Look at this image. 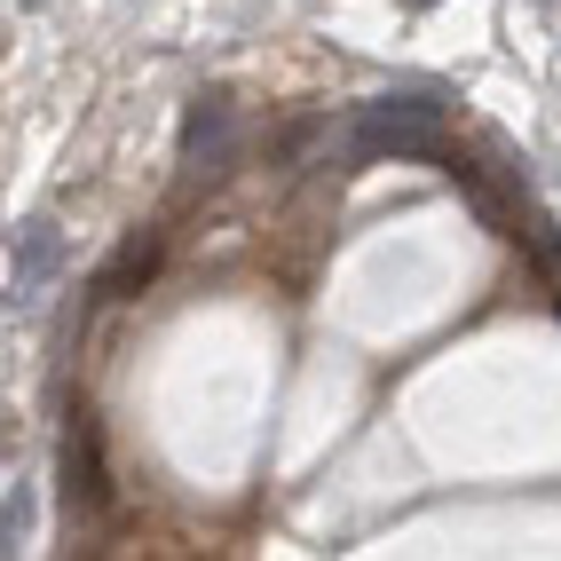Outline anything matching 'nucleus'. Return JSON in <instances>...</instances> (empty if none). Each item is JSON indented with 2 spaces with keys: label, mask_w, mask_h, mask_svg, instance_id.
I'll return each instance as SVG.
<instances>
[{
  "label": "nucleus",
  "mask_w": 561,
  "mask_h": 561,
  "mask_svg": "<svg viewBox=\"0 0 561 561\" xmlns=\"http://www.w3.org/2000/svg\"><path fill=\"white\" fill-rule=\"evenodd\" d=\"M56 277H64V230H56V214L16 221V230H9V309H41Z\"/></svg>",
  "instance_id": "obj_2"
},
{
  "label": "nucleus",
  "mask_w": 561,
  "mask_h": 561,
  "mask_svg": "<svg viewBox=\"0 0 561 561\" xmlns=\"http://www.w3.org/2000/svg\"><path fill=\"white\" fill-rule=\"evenodd\" d=\"M151 270H159V238L142 230V238H127L119 253H111V270L95 277V293H103V301H127L135 285H151Z\"/></svg>",
  "instance_id": "obj_5"
},
{
  "label": "nucleus",
  "mask_w": 561,
  "mask_h": 561,
  "mask_svg": "<svg viewBox=\"0 0 561 561\" xmlns=\"http://www.w3.org/2000/svg\"><path fill=\"white\" fill-rule=\"evenodd\" d=\"M32 546V482H9L0 499V553H24Z\"/></svg>",
  "instance_id": "obj_6"
},
{
  "label": "nucleus",
  "mask_w": 561,
  "mask_h": 561,
  "mask_svg": "<svg viewBox=\"0 0 561 561\" xmlns=\"http://www.w3.org/2000/svg\"><path fill=\"white\" fill-rule=\"evenodd\" d=\"M356 151H364V159H435V167L459 159L451 142H443V103H427V95H388V103H371L364 119H356Z\"/></svg>",
  "instance_id": "obj_1"
},
{
  "label": "nucleus",
  "mask_w": 561,
  "mask_h": 561,
  "mask_svg": "<svg viewBox=\"0 0 561 561\" xmlns=\"http://www.w3.org/2000/svg\"><path fill=\"white\" fill-rule=\"evenodd\" d=\"M16 9H41V0H16Z\"/></svg>",
  "instance_id": "obj_7"
},
{
  "label": "nucleus",
  "mask_w": 561,
  "mask_h": 561,
  "mask_svg": "<svg viewBox=\"0 0 561 561\" xmlns=\"http://www.w3.org/2000/svg\"><path fill=\"white\" fill-rule=\"evenodd\" d=\"M411 9H427V0H411Z\"/></svg>",
  "instance_id": "obj_8"
},
{
  "label": "nucleus",
  "mask_w": 561,
  "mask_h": 561,
  "mask_svg": "<svg viewBox=\"0 0 561 561\" xmlns=\"http://www.w3.org/2000/svg\"><path fill=\"white\" fill-rule=\"evenodd\" d=\"M230 119H238V111H230V95H221V88L182 111V167H191V174H214L221 142H230Z\"/></svg>",
  "instance_id": "obj_4"
},
{
  "label": "nucleus",
  "mask_w": 561,
  "mask_h": 561,
  "mask_svg": "<svg viewBox=\"0 0 561 561\" xmlns=\"http://www.w3.org/2000/svg\"><path fill=\"white\" fill-rule=\"evenodd\" d=\"M64 491H71V506H103V499H111L95 411H71V435H64Z\"/></svg>",
  "instance_id": "obj_3"
}]
</instances>
